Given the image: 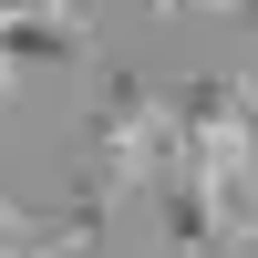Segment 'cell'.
I'll return each mask as SVG.
<instances>
[{
	"label": "cell",
	"mask_w": 258,
	"mask_h": 258,
	"mask_svg": "<svg viewBox=\"0 0 258 258\" xmlns=\"http://www.w3.org/2000/svg\"><path fill=\"white\" fill-rule=\"evenodd\" d=\"M93 52V11L73 0H11L0 11V103L21 93V62H83Z\"/></svg>",
	"instance_id": "1"
},
{
	"label": "cell",
	"mask_w": 258,
	"mask_h": 258,
	"mask_svg": "<svg viewBox=\"0 0 258 258\" xmlns=\"http://www.w3.org/2000/svg\"><path fill=\"white\" fill-rule=\"evenodd\" d=\"M165 11H186V0H165ZM227 11H248V21H258V0H227Z\"/></svg>",
	"instance_id": "2"
}]
</instances>
